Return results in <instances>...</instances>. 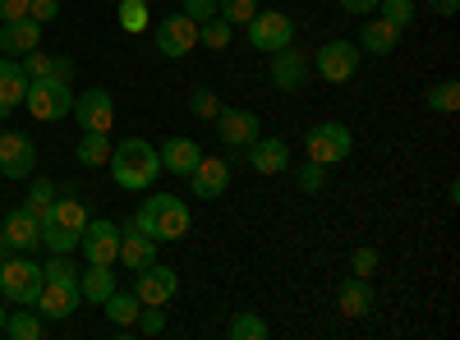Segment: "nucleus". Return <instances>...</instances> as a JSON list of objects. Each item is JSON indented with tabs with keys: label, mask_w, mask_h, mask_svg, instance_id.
<instances>
[{
	"label": "nucleus",
	"mask_w": 460,
	"mask_h": 340,
	"mask_svg": "<svg viewBox=\"0 0 460 340\" xmlns=\"http://www.w3.org/2000/svg\"><path fill=\"white\" fill-rule=\"evenodd\" d=\"M111 179L125 188V194H138V188H152L162 175V157L147 138H125L111 147Z\"/></svg>",
	"instance_id": "1"
},
{
	"label": "nucleus",
	"mask_w": 460,
	"mask_h": 340,
	"mask_svg": "<svg viewBox=\"0 0 460 340\" xmlns=\"http://www.w3.org/2000/svg\"><path fill=\"white\" fill-rule=\"evenodd\" d=\"M134 221H138V231L152 235L157 244H175V240L189 235L194 212H189V203L175 198V194H152V198H143V207L134 212Z\"/></svg>",
	"instance_id": "2"
},
{
	"label": "nucleus",
	"mask_w": 460,
	"mask_h": 340,
	"mask_svg": "<svg viewBox=\"0 0 460 340\" xmlns=\"http://www.w3.org/2000/svg\"><path fill=\"white\" fill-rule=\"evenodd\" d=\"M37 290H42V262H32V253H14L0 262V299L14 309H32Z\"/></svg>",
	"instance_id": "3"
},
{
	"label": "nucleus",
	"mask_w": 460,
	"mask_h": 340,
	"mask_svg": "<svg viewBox=\"0 0 460 340\" xmlns=\"http://www.w3.org/2000/svg\"><path fill=\"white\" fill-rule=\"evenodd\" d=\"M23 106H28V116H32V120L56 125V120H65V116H69L74 92H69V83H60V79H51V74H47V79H28Z\"/></svg>",
	"instance_id": "4"
},
{
	"label": "nucleus",
	"mask_w": 460,
	"mask_h": 340,
	"mask_svg": "<svg viewBox=\"0 0 460 340\" xmlns=\"http://www.w3.org/2000/svg\"><path fill=\"white\" fill-rule=\"evenodd\" d=\"M350 147H355V134L345 125H336V120H323V125H314L309 134H304V153H309V161H318V166L345 161Z\"/></svg>",
	"instance_id": "5"
},
{
	"label": "nucleus",
	"mask_w": 460,
	"mask_h": 340,
	"mask_svg": "<svg viewBox=\"0 0 460 340\" xmlns=\"http://www.w3.org/2000/svg\"><path fill=\"white\" fill-rule=\"evenodd\" d=\"M244 28H249V47L253 51H267V56L295 42V19L286 10H258Z\"/></svg>",
	"instance_id": "6"
},
{
	"label": "nucleus",
	"mask_w": 460,
	"mask_h": 340,
	"mask_svg": "<svg viewBox=\"0 0 460 340\" xmlns=\"http://www.w3.org/2000/svg\"><path fill=\"white\" fill-rule=\"evenodd\" d=\"M327 83H350L355 74H359V47L355 42H345V37H336V42H323L318 56L309 60Z\"/></svg>",
	"instance_id": "7"
},
{
	"label": "nucleus",
	"mask_w": 460,
	"mask_h": 340,
	"mask_svg": "<svg viewBox=\"0 0 460 340\" xmlns=\"http://www.w3.org/2000/svg\"><path fill=\"white\" fill-rule=\"evenodd\" d=\"M79 304H84L79 276H74V281H42V290H37V299H32V309L42 313V322H65Z\"/></svg>",
	"instance_id": "8"
},
{
	"label": "nucleus",
	"mask_w": 460,
	"mask_h": 340,
	"mask_svg": "<svg viewBox=\"0 0 460 340\" xmlns=\"http://www.w3.org/2000/svg\"><path fill=\"white\" fill-rule=\"evenodd\" d=\"M79 248L88 262H102V267H111L115 257H120V225L106 221V216H88L84 235H79Z\"/></svg>",
	"instance_id": "9"
},
{
	"label": "nucleus",
	"mask_w": 460,
	"mask_h": 340,
	"mask_svg": "<svg viewBox=\"0 0 460 340\" xmlns=\"http://www.w3.org/2000/svg\"><path fill=\"white\" fill-rule=\"evenodd\" d=\"M194 47H199V23L189 19L184 10H180V14H166V19L157 23V51H162L166 60H184Z\"/></svg>",
	"instance_id": "10"
},
{
	"label": "nucleus",
	"mask_w": 460,
	"mask_h": 340,
	"mask_svg": "<svg viewBox=\"0 0 460 340\" xmlns=\"http://www.w3.org/2000/svg\"><path fill=\"white\" fill-rule=\"evenodd\" d=\"M180 290V276L175 267H166V262H147L143 272H134V294H138V304H171Z\"/></svg>",
	"instance_id": "11"
},
{
	"label": "nucleus",
	"mask_w": 460,
	"mask_h": 340,
	"mask_svg": "<svg viewBox=\"0 0 460 340\" xmlns=\"http://www.w3.org/2000/svg\"><path fill=\"white\" fill-rule=\"evenodd\" d=\"M37 166V147L19 129H0V175L5 179H28Z\"/></svg>",
	"instance_id": "12"
},
{
	"label": "nucleus",
	"mask_w": 460,
	"mask_h": 340,
	"mask_svg": "<svg viewBox=\"0 0 460 340\" xmlns=\"http://www.w3.org/2000/svg\"><path fill=\"white\" fill-rule=\"evenodd\" d=\"M272 88H281V92H304L309 88V74H314V65H309V56L304 51H295V42L290 47H281V51H272Z\"/></svg>",
	"instance_id": "13"
},
{
	"label": "nucleus",
	"mask_w": 460,
	"mask_h": 340,
	"mask_svg": "<svg viewBox=\"0 0 460 340\" xmlns=\"http://www.w3.org/2000/svg\"><path fill=\"white\" fill-rule=\"evenodd\" d=\"M69 116L79 120L84 129L111 134V125H115V97H111L106 88H88V92H79V97H74V106H69Z\"/></svg>",
	"instance_id": "14"
},
{
	"label": "nucleus",
	"mask_w": 460,
	"mask_h": 340,
	"mask_svg": "<svg viewBox=\"0 0 460 340\" xmlns=\"http://www.w3.org/2000/svg\"><path fill=\"white\" fill-rule=\"evenodd\" d=\"M217 138L230 147V153H244V147L258 138V116L253 110H235V106H221L217 110V120H212Z\"/></svg>",
	"instance_id": "15"
},
{
	"label": "nucleus",
	"mask_w": 460,
	"mask_h": 340,
	"mask_svg": "<svg viewBox=\"0 0 460 340\" xmlns=\"http://www.w3.org/2000/svg\"><path fill=\"white\" fill-rule=\"evenodd\" d=\"M189 188H194V198H221L230 188V157H199V166L189 170Z\"/></svg>",
	"instance_id": "16"
},
{
	"label": "nucleus",
	"mask_w": 460,
	"mask_h": 340,
	"mask_svg": "<svg viewBox=\"0 0 460 340\" xmlns=\"http://www.w3.org/2000/svg\"><path fill=\"white\" fill-rule=\"evenodd\" d=\"M42 47V23H37L32 14H23V19H10V23H0V51L5 56H28V51H37Z\"/></svg>",
	"instance_id": "17"
},
{
	"label": "nucleus",
	"mask_w": 460,
	"mask_h": 340,
	"mask_svg": "<svg viewBox=\"0 0 460 340\" xmlns=\"http://www.w3.org/2000/svg\"><path fill=\"white\" fill-rule=\"evenodd\" d=\"M115 262H125L129 272H143L147 262H157V240L143 235V231H138V221L120 225V257H115Z\"/></svg>",
	"instance_id": "18"
},
{
	"label": "nucleus",
	"mask_w": 460,
	"mask_h": 340,
	"mask_svg": "<svg viewBox=\"0 0 460 340\" xmlns=\"http://www.w3.org/2000/svg\"><path fill=\"white\" fill-rule=\"evenodd\" d=\"M23 92H28V74L14 56H0V120L14 116L23 106Z\"/></svg>",
	"instance_id": "19"
},
{
	"label": "nucleus",
	"mask_w": 460,
	"mask_h": 340,
	"mask_svg": "<svg viewBox=\"0 0 460 340\" xmlns=\"http://www.w3.org/2000/svg\"><path fill=\"white\" fill-rule=\"evenodd\" d=\"M249 166L258 170V175H281L286 166H290V143L286 138H253L249 143Z\"/></svg>",
	"instance_id": "20"
},
{
	"label": "nucleus",
	"mask_w": 460,
	"mask_h": 340,
	"mask_svg": "<svg viewBox=\"0 0 460 340\" xmlns=\"http://www.w3.org/2000/svg\"><path fill=\"white\" fill-rule=\"evenodd\" d=\"M355 47L368 51V56H392V51L401 47V28H392L382 14H368L364 28H359V42H355Z\"/></svg>",
	"instance_id": "21"
},
{
	"label": "nucleus",
	"mask_w": 460,
	"mask_h": 340,
	"mask_svg": "<svg viewBox=\"0 0 460 340\" xmlns=\"http://www.w3.org/2000/svg\"><path fill=\"white\" fill-rule=\"evenodd\" d=\"M157 157H162V170H171V175L189 179V170H194V166H199V157H203V147H199L194 138H166V143L157 147Z\"/></svg>",
	"instance_id": "22"
},
{
	"label": "nucleus",
	"mask_w": 460,
	"mask_h": 340,
	"mask_svg": "<svg viewBox=\"0 0 460 340\" xmlns=\"http://www.w3.org/2000/svg\"><path fill=\"white\" fill-rule=\"evenodd\" d=\"M5 244H10L14 253H32V248H42V231H37V216H32L28 207H19V212H10V216H5Z\"/></svg>",
	"instance_id": "23"
},
{
	"label": "nucleus",
	"mask_w": 460,
	"mask_h": 340,
	"mask_svg": "<svg viewBox=\"0 0 460 340\" xmlns=\"http://www.w3.org/2000/svg\"><path fill=\"white\" fill-rule=\"evenodd\" d=\"M336 309H341L345 318H368V313H373V285H368V276L341 281V290H336Z\"/></svg>",
	"instance_id": "24"
},
{
	"label": "nucleus",
	"mask_w": 460,
	"mask_h": 340,
	"mask_svg": "<svg viewBox=\"0 0 460 340\" xmlns=\"http://www.w3.org/2000/svg\"><path fill=\"white\" fill-rule=\"evenodd\" d=\"M79 294L88 299V304H106V299L115 294V272L102 267V262H88V272H79Z\"/></svg>",
	"instance_id": "25"
},
{
	"label": "nucleus",
	"mask_w": 460,
	"mask_h": 340,
	"mask_svg": "<svg viewBox=\"0 0 460 340\" xmlns=\"http://www.w3.org/2000/svg\"><path fill=\"white\" fill-rule=\"evenodd\" d=\"M51 221L60 225L65 235H84V225H88V207H84V198H74V194H56V203H51Z\"/></svg>",
	"instance_id": "26"
},
{
	"label": "nucleus",
	"mask_w": 460,
	"mask_h": 340,
	"mask_svg": "<svg viewBox=\"0 0 460 340\" xmlns=\"http://www.w3.org/2000/svg\"><path fill=\"white\" fill-rule=\"evenodd\" d=\"M42 331H47V322H42L37 309H14L5 318V336L10 340H42Z\"/></svg>",
	"instance_id": "27"
},
{
	"label": "nucleus",
	"mask_w": 460,
	"mask_h": 340,
	"mask_svg": "<svg viewBox=\"0 0 460 340\" xmlns=\"http://www.w3.org/2000/svg\"><path fill=\"white\" fill-rule=\"evenodd\" d=\"M74 157H79L84 166H106V161H111V138L97 134V129H84L79 147H74Z\"/></svg>",
	"instance_id": "28"
},
{
	"label": "nucleus",
	"mask_w": 460,
	"mask_h": 340,
	"mask_svg": "<svg viewBox=\"0 0 460 340\" xmlns=\"http://www.w3.org/2000/svg\"><path fill=\"white\" fill-rule=\"evenodd\" d=\"M102 313H106L115 327H134V322H138V294H120V290H115L106 304H102Z\"/></svg>",
	"instance_id": "29"
},
{
	"label": "nucleus",
	"mask_w": 460,
	"mask_h": 340,
	"mask_svg": "<svg viewBox=\"0 0 460 340\" xmlns=\"http://www.w3.org/2000/svg\"><path fill=\"white\" fill-rule=\"evenodd\" d=\"M226 336L230 340H267V336H272V327H267L258 313H235V318H230V327H226Z\"/></svg>",
	"instance_id": "30"
},
{
	"label": "nucleus",
	"mask_w": 460,
	"mask_h": 340,
	"mask_svg": "<svg viewBox=\"0 0 460 340\" xmlns=\"http://www.w3.org/2000/svg\"><path fill=\"white\" fill-rule=\"evenodd\" d=\"M230 37H235V28H230L221 14H212L208 23H199V47H208V51H226Z\"/></svg>",
	"instance_id": "31"
},
{
	"label": "nucleus",
	"mask_w": 460,
	"mask_h": 340,
	"mask_svg": "<svg viewBox=\"0 0 460 340\" xmlns=\"http://www.w3.org/2000/svg\"><path fill=\"white\" fill-rule=\"evenodd\" d=\"M429 110H442V116H456V110H460V83L456 79H442V83H433L429 88Z\"/></svg>",
	"instance_id": "32"
},
{
	"label": "nucleus",
	"mask_w": 460,
	"mask_h": 340,
	"mask_svg": "<svg viewBox=\"0 0 460 340\" xmlns=\"http://www.w3.org/2000/svg\"><path fill=\"white\" fill-rule=\"evenodd\" d=\"M37 231H42V248H51V253H74V248H79V235H65L60 225L51 221V212L37 221Z\"/></svg>",
	"instance_id": "33"
},
{
	"label": "nucleus",
	"mask_w": 460,
	"mask_h": 340,
	"mask_svg": "<svg viewBox=\"0 0 460 340\" xmlns=\"http://www.w3.org/2000/svg\"><path fill=\"white\" fill-rule=\"evenodd\" d=\"M51 203H56V184H51V179H32V184H28V203H23V207H28L37 221H42V216L51 212Z\"/></svg>",
	"instance_id": "34"
},
{
	"label": "nucleus",
	"mask_w": 460,
	"mask_h": 340,
	"mask_svg": "<svg viewBox=\"0 0 460 340\" xmlns=\"http://www.w3.org/2000/svg\"><path fill=\"white\" fill-rule=\"evenodd\" d=\"M217 14H221L230 28H244V23L258 14V0H217Z\"/></svg>",
	"instance_id": "35"
},
{
	"label": "nucleus",
	"mask_w": 460,
	"mask_h": 340,
	"mask_svg": "<svg viewBox=\"0 0 460 340\" xmlns=\"http://www.w3.org/2000/svg\"><path fill=\"white\" fill-rule=\"evenodd\" d=\"M377 10H382V19H387L392 28H410L414 23V0H377Z\"/></svg>",
	"instance_id": "36"
},
{
	"label": "nucleus",
	"mask_w": 460,
	"mask_h": 340,
	"mask_svg": "<svg viewBox=\"0 0 460 340\" xmlns=\"http://www.w3.org/2000/svg\"><path fill=\"white\" fill-rule=\"evenodd\" d=\"M295 184L304 188V194H323V184H327V166H318V161H299V166H295Z\"/></svg>",
	"instance_id": "37"
},
{
	"label": "nucleus",
	"mask_w": 460,
	"mask_h": 340,
	"mask_svg": "<svg viewBox=\"0 0 460 340\" xmlns=\"http://www.w3.org/2000/svg\"><path fill=\"white\" fill-rule=\"evenodd\" d=\"M115 14H120L125 32H143L147 28V0H120V10H115Z\"/></svg>",
	"instance_id": "38"
},
{
	"label": "nucleus",
	"mask_w": 460,
	"mask_h": 340,
	"mask_svg": "<svg viewBox=\"0 0 460 340\" xmlns=\"http://www.w3.org/2000/svg\"><path fill=\"white\" fill-rule=\"evenodd\" d=\"M189 110H194L199 120H217V110H221V97L212 92V88H194V97H189Z\"/></svg>",
	"instance_id": "39"
},
{
	"label": "nucleus",
	"mask_w": 460,
	"mask_h": 340,
	"mask_svg": "<svg viewBox=\"0 0 460 340\" xmlns=\"http://www.w3.org/2000/svg\"><path fill=\"white\" fill-rule=\"evenodd\" d=\"M134 327H138L143 336H162V331H166V313H162V304H143Z\"/></svg>",
	"instance_id": "40"
},
{
	"label": "nucleus",
	"mask_w": 460,
	"mask_h": 340,
	"mask_svg": "<svg viewBox=\"0 0 460 340\" xmlns=\"http://www.w3.org/2000/svg\"><path fill=\"white\" fill-rule=\"evenodd\" d=\"M19 65H23V74H28V79H47V74L56 69V56H47V51H28Z\"/></svg>",
	"instance_id": "41"
},
{
	"label": "nucleus",
	"mask_w": 460,
	"mask_h": 340,
	"mask_svg": "<svg viewBox=\"0 0 460 340\" xmlns=\"http://www.w3.org/2000/svg\"><path fill=\"white\" fill-rule=\"evenodd\" d=\"M350 272L355 276H373L377 272V248H355L350 253Z\"/></svg>",
	"instance_id": "42"
},
{
	"label": "nucleus",
	"mask_w": 460,
	"mask_h": 340,
	"mask_svg": "<svg viewBox=\"0 0 460 340\" xmlns=\"http://www.w3.org/2000/svg\"><path fill=\"white\" fill-rule=\"evenodd\" d=\"M189 19H194V23H208L212 14H217V0H184V5H180Z\"/></svg>",
	"instance_id": "43"
},
{
	"label": "nucleus",
	"mask_w": 460,
	"mask_h": 340,
	"mask_svg": "<svg viewBox=\"0 0 460 340\" xmlns=\"http://www.w3.org/2000/svg\"><path fill=\"white\" fill-rule=\"evenodd\" d=\"M28 14H32L37 23H51V19L60 14V0H28Z\"/></svg>",
	"instance_id": "44"
},
{
	"label": "nucleus",
	"mask_w": 460,
	"mask_h": 340,
	"mask_svg": "<svg viewBox=\"0 0 460 340\" xmlns=\"http://www.w3.org/2000/svg\"><path fill=\"white\" fill-rule=\"evenodd\" d=\"M336 5H341L345 14H355V19H359V14H377V0H336Z\"/></svg>",
	"instance_id": "45"
},
{
	"label": "nucleus",
	"mask_w": 460,
	"mask_h": 340,
	"mask_svg": "<svg viewBox=\"0 0 460 340\" xmlns=\"http://www.w3.org/2000/svg\"><path fill=\"white\" fill-rule=\"evenodd\" d=\"M23 14H28V0H0V23L23 19Z\"/></svg>",
	"instance_id": "46"
},
{
	"label": "nucleus",
	"mask_w": 460,
	"mask_h": 340,
	"mask_svg": "<svg viewBox=\"0 0 460 340\" xmlns=\"http://www.w3.org/2000/svg\"><path fill=\"white\" fill-rule=\"evenodd\" d=\"M424 5H429L438 19H451V14H460V0H424Z\"/></svg>",
	"instance_id": "47"
},
{
	"label": "nucleus",
	"mask_w": 460,
	"mask_h": 340,
	"mask_svg": "<svg viewBox=\"0 0 460 340\" xmlns=\"http://www.w3.org/2000/svg\"><path fill=\"white\" fill-rule=\"evenodd\" d=\"M5 318H10V309H0V331H5Z\"/></svg>",
	"instance_id": "48"
},
{
	"label": "nucleus",
	"mask_w": 460,
	"mask_h": 340,
	"mask_svg": "<svg viewBox=\"0 0 460 340\" xmlns=\"http://www.w3.org/2000/svg\"><path fill=\"white\" fill-rule=\"evenodd\" d=\"M0 240H5V221H0Z\"/></svg>",
	"instance_id": "49"
},
{
	"label": "nucleus",
	"mask_w": 460,
	"mask_h": 340,
	"mask_svg": "<svg viewBox=\"0 0 460 340\" xmlns=\"http://www.w3.org/2000/svg\"><path fill=\"white\" fill-rule=\"evenodd\" d=\"M0 179H5V175H0Z\"/></svg>",
	"instance_id": "50"
}]
</instances>
